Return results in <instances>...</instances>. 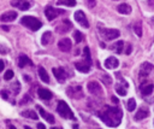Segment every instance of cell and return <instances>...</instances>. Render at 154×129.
Masks as SVG:
<instances>
[{"label": "cell", "instance_id": "obj_38", "mask_svg": "<svg viewBox=\"0 0 154 129\" xmlns=\"http://www.w3.org/2000/svg\"><path fill=\"white\" fill-rule=\"evenodd\" d=\"M4 68H5V63H4V60H0V71H3Z\"/></svg>", "mask_w": 154, "mask_h": 129}, {"label": "cell", "instance_id": "obj_26", "mask_svg": "<svg viewBox=\"0 0 154 129\" xmlns=\"http://www.w3.org/2000/svg\"><path fill=\"white\" fill-rule=\"evenodd\" d=\"M134 31H135V34H136L139 38L142 36V24H141V22L135 23V25H134Z\"/></svg>", "mask_w": 154, "mask_h": 129}, {"label": "cell", "instance_id": "obj_41", "mask_svg": "<svg viewBox=\"0 0 154 129\" xmlns=\"http://www.w3.org/2000/svg\"><path fill=\"white\" fill-rule=\"evenodd\" d=\"M1 52H3V53H5V52H6V50H5V47H4V46H1Z\"/></svg>", "mask_w": 154, "mask_h": 129}, {"label": "cell", "instance_id": "obj_17", "mask_svg": "<svg viewBox=\"0 0 154 129\" xmlns=\"http://www.w3.org/2000/svg\"><path fill=\"white\" fill-rule=\"evenodd\" d=\"M63 24H64L65 27H63V25L57 27V31H58V33H65V31H68V30L71 29V27H72L69 19H64V21H63Z\"/></svg>", "mask_w": 154, "mask_h": 129}, {"label": "cell", "instance_id": "obj_5", "mask_svg": "<svg viewBox=\"0 0 154 129\" xmlns=\"http://www.w3.org/2000/svg\"><path fill=\"white\" fill-rule=\"evenodd\" d=\"M65 11L64 10H60V9H54L52 6H47L46 10H45V15H46V18L48 21H53L55 17H58V15H63Z\"/></svg>", "mask_w": 154, "mask_h": 129}, {"label": "cell", "instance_id": "obj_15", "mask_svg": "<svg viewBox=\"0 0 154 129\" xmlns=\"http://www.w3.org/2000/svg\"><path fill=\"white\" fill-rule=\"evenodd\" d=\"M32 60H30L25 54H21L18 57V67L19 68H24L25 65H32Z\"/></svg>", "mask_w": 154, "mask_h": 129}, {"label": "cell", "instance_id": "obj_44", "mask_svg": "<svg viewBox=\"0 0 154 129\" xmlns=\"http://www.w3.org/2000/svg\"><path fill=\"white\" fill-rule=\"evenodd\" d=\"M9 129H16V127H13V125H9Z\"/></svg>", "mask_w": 154, "mask_h": 129}, {"label": "cell", "instance_id": "obj_2", "mask_svg": "<svg viewBox=\"0 0 154 129\" xmlns=\"http://www.w3.org/2000/svg\"><path fill=\"white\" fill-rule=\"evenodd\" d=\"M21 23H22L24 27L29 28L30 30H33V31H36V30H39V29L42 27V23H41L38 18H35V17H33V16H24V17L21 19Z\"/></svg>", "mask_w": 154, "mask_h": 129}, {"label": "cell", "instance_id": "obj_1", "mask_svg": "<svg viewBox=\"0 0 154 129\" xmlns=\"http://www.w3.org/2000/svg\"><path fill=\"white\" fill-rule=\"evenodd\" d=\"M123 113L122 110L118 108H111V106H106L105 111L100 113V118L102 119V122L110 127H117L119 125L120 121H122Z\"/></svg>", "mask_w": 154, "mask_h": 129}, {"label": "cell", "instance_id": "obj_24", "mask_svg": "<svg viewBox=\"0 0 154 129\" xmlns=\"http://www.w3.org/2000/svg\"><path fill=\"white\" fill-rule=\"evenodd\" d=\"M23 117H27V118H32V119H38L39 116L38 113H35V111H32V110H27V111H23L22 112Z\"/></svg>", "mask_w": 154, "mask_h": 129}, {"label": "cell", "instance_id": "obj_3", "mask_svg": "<svg viewBox=\"0 0 154 129\" xmlns=\"http://www.w3.org/2000/svg\"><path fill=\"white\" fill-rule=\"evenodd\" d=\"M57 111L58 113L63 117V118H68V119H74L75 116H74V112L71 111V109L68 106V104L63 100H60L58 103V106H57Z\"/></svg>", "mask_w": 154, "mask_h": 129}, {"label": "cell", "instance_id": "obj_46", "mask_svg": "<svg viewBox=\"0 0 154 129\" xmlns=\"http://www.w3.org/2000/svg\"><path fill=\"white\" fill-rule=\"evenodd\" d=\"M24 129H32V128H30V127H28V125H25V127H24Z\"/></svg>", "mask_w": 154, "mask_h": 129}, {"label": "cell", "instance_id": "obj_13", "mask_svg": "<svg viewBox=\"0 0 154 129\" xmlns=\"http://www.w3.org/2000/svg\"><path fill=\"white\" fill-rule=\"evenodd\" d=\"M16 18H17V13L15 11H7V12L1 15L0 21H1L3 23H5V22H13Z\"/></svg>", "mask_w": 154, "mask_h": 129}, {"label": "cell", "instance_id": "obj_47", "mask_svg": "<svg viewBox=\"0 0 154 129\" xmlns=\"http://www.w3.org/2000/svg\"><path fill=\"white\" fill-rule=\"evenodd\" d=\"M153 123H154V122H153Z\"/></svg>", "mask_w": 154, "mask_h": 129}, {"label": "cell", "instance_id": "obj_23", "mask_svg": "<svg viewBox=\"0 0 154 129\" xmlns=\"http://www.w3.org/2000/svg\"><path fill=\"white\" fill-rule=\"evenodd\" d=\"M52 41V33L51 31H46L43 33V35L41 36V44L42 45H48Z\"/></svg>", "mask_w": 154, "mask_h": 129}, {"label": "cell", "instance_id": "obj_7", "mask_svg": "<svg viewBox=\"0 0 154 129\" xmlns=\"http://www.w3.org/2000/svg\"><path fill=\"white\" fill-rule=\"evenodd\" d=\"M90 64H91V62H88L87 59H84L83 62H76L74 65H75V68L78 71H81V73H88L90 70Z\"/></svg>", "mask_w": 154, "mask_h": 129}, {"label": "cell", "instance_id": "obj_45", "mask_svg": "<svg viewBox=\"0 0 154 129\" xmlns=\"http://www.w3.org/2000/svg\"><path fill=\"white\" fill-rule=\"evenodd\" d=\"M51 129H61V128H59V127H52Z\"/></svg>", "mask_w": 154, "mask_h": 129}, {"label": "cell", "instance_id": "obj_39", "mask_svg": "<svg viewBox=\"0 0 154 129\" xmlns=\"http://www.w3.org/2000/svg\"><path fill=\"white\" fill-rule=\"evenodd\" d=\"M38 129H46V127L42 123H38Z\"/></svg>", "mask_w": 154, "mask_h": 129}, {"label": "cell", "instance_id": "obj_25", "mask_svg": "<svg viewBox=\"0 0 154 129\" xmlns=\"http://www.w3.org/2000/svg\"><path fill=\"white\" fill-rule=\"evenodd\" d=\"M57 5H64V6H75L76 5V0H58Z\"/></svg>", "mask_w": 154, "mask_h": 129}, {"label": "cell", "instance_id": "obj_31", "mask_svg": "<svg viewBox=\"0 0 154 129\" xmlns=\"http://www.w3.org/2000/svg\"><path fill=\"white\" fill-rule=\"evenodd\" d=\"M114 46H116V47H114L116 52H117V53H122V52H123V47H124V42H123V41H118Z\"/></svg>", "mask_w": 154, "mask_h": 129}, {"label": "cell", "instance_id": "obj_30", "mask_svg": "<svg viewBox=\"0 0 154 129\" xmlns=\"http://www.w3.org/2000/svg\"><path fill=\"white\" fill-rule=\"evenodd\" d=\"M74 38H75V40H76V42L78 44V42H81L82 40H83V34L81 33V31H78V30H76L75 33H74Z\"/></svg>", "mask_w": 154, "mask_h": 129}, {"label": "cell", "instance_id": "obj_18", "mask_svg": "<svg viewBox=\"0 0 154 129\" xmlns=\"http://www.w3.org/2000/svg\"><path fill=\"white\" fill-rule=\"evenodd\" d=\"M118 12L119 13H123V15H129L131 12V6L128 5V4H120L118 7H117Z\"/></svg>", "mask_w": 154, "mask_h": 129}, {"label": "cell", "instance_id": "obj_37", "mask_svg": "<svg viewBox=\"0 0 154 129\" xmlns=\"http://www.w3.org/2000/svg\"><path fill=\"white\" fill-rule=\"evenodd\" d=\"M1 96H3V99H7L9 96H7V92L6 90H1Z\"/></svg>", "mask_w": 154, "mask_h": 129}, {"label": "cell", "instance_id": "obj_33", "mask_svg": "<svg viewBox=\"0 0 154 129\" xmlns=\"http://www.w3.org/2000/svg\"><path fill=\"white\" fill-rule=\"evenodd\" d=\"M12 77H13V71H12V70H7V71L5 73V75H4V79H5L6 81L11 80Z\"/></svg>", "mask_w": 154, "mask_h": 129}, {"label": "cell", "instance_id": "obj_28", "mask_svg": "<svg viewBox=\"0 0 154 129\" xmlns=\"http://www.w3.org/2000/svg\"><path fill=\"white\" fill-rule=\"evenodd\" d=\"M127 108H128L129 111H134L135 108H136V100H135L134 98L129 99V100H128V104H127Z\"/></svg>", "mask_w": 154, "mask_h": 129}, {"label": "cell", "instance_id": "obj_9", "mask_svg": "<svg viewBox=\"0 0 154 129\" xmlns=\"http://www.w3.org/2000/svg\"><path fill=\"white\" fill-rule=\"evenodd\" d=\"M66 93L71 98H81L82 96V87L81 86H71L68 88Z\"/></svg>", "mask_w": 154, "mask_h": 129}, {"label": "cell", "instance_id": "obj_27", "mask_svg": "<svg viewBox=\"0 0 154 129\" xmlns=\"http://www.w3.org/2000/svg\"><path fill=\"white\" fill-rule=\"evenodd\" d=\"M152 69H153L152 64H149V63H144V64H142L141 73H143V71H144V76H147V75H148V73H149V71H152Z\"/></svg>", "mask_w": 154, "mask_h": 129}, {"label": "cell", "instance_id": "obj_19", "mask_svg": "<svg viewBox=\"0 0 154 129\" xmlns=\"http://www.w3.org/2000/svg\"><path fill=\"white\" fill-rule=\"evenodd\" d=\"M146 117H148V110L144 109V108H141L137 111V113H135V119L136 121H141V119H143Z\"/></svg>", "mask_w": 154, "mask_h": 129}, {"label": "cell", "instance_id": "obj_21", "mask_svg": "<svg viewBox=\"0 0 154 129\" xmlns=\"http://www.w3.org/2000/svg\"><path fill=\"white\" fill-rule=\"evenodd\" d=\"M39 76H40V79H41L45 83H48V82H49V76H48L47 71H46L42 67H39Z\"/></svg>", "mask_w": 154, "mask_h": 129}, {"label": "cell", "instance_id": "obj_4", "mask_svg": "<svg viewBox=\"0 0 154 129\" xmlns=\"http://www.w3.org/2000/svg\"><path fill=\"white\" fill-rule=\"evenodd\" d=\"M99 30H100V34H101V36L105 39V40H114V39H117L119 35H120V33H119V30H117V29H108V28H99Z\"/></svg>", "mask_w": 154, "mask_h": 129}, {"label": "cell", "instance_id": "obj_36", "mask_svg": "<svg viewBox=\"0 0 154 129\" xmlns=\"http://www.w3.org/2000/svg\"><path fill=\"white\" fill-rule=\"evenodd\" d=\"M131 50H133V46L131 45H128L127 46V50H125V54H130L131 53Z\"/></svg>", "mask_w": 154, "mask_h": 129}, {"label": "cell", "instance_id": "obj_10", "mask_svg": "<svg viewBox=\"0 0 154 129\" xmlns=\"http://www.w3.org/2000/svg\"><path fill=\"white\" fill-rule=\"evenodd\" d=\"M87 88H88V90H89L91 94H94V95H99V94L102 93V89H101L100 85H99L98 82H95V81L89 82L88 86H87Z\"/></svg>", "mask_w": 154, "mask_h": 129}, {"label": "cell", "instance_id": "obj_6", "mask_svg": "<svg viewBox=\"0 0 154 129\" xmlns=\"http://www.w3.org/2000/svg\"><path fill=\"white\" fill-rule=\"evenodd\" d=\"M75 19H76V22H77L81 27H83V28H85V29L89 28V23H88L87 17H85V15H84L83 11L80 10V11L75 12Z\"/></svg>", "mask_w": 154, "mask_h": 129}, {"label": "cell", "instance_id": "obj_16", "mask_svg": "<svg viewBox=\"0 0 154 129\" xmlns=\"http://www.w3.org/2000/svg\"><path fill=\"white\" fill-rule=\"evenodd\" d=\"M38 94H39V98H41L43 100H48V99L52 98V93L48 89H45V88H39Z\"/></svg>", "mask_w": 154, "mask_h": 129}, {"label": "cell", "instance_id": "obj_12", "mask_svg": "<svg viewBox=\"0 0 154 129\" xmlns=\"http://www.w3.org/2000/svg\"><path fill=\"white\" fill-rule=\"evenodd\" d=\"M53 74L55 76V79L59 81V82H64L66 80V73L63 68H53Z\"/></svg>", "mask_w": 154, "mask_h": 129}, {"label": "cell", "instance_id": "obj_35", "mask_svg": "<svg viewBox=\"0 0 154 129\" xmlns=\"http://www.w3.org/2000/svg\"><path fill=\"white\" fill-rule=\"evenodd\" d=\"M87 3H88V6L90 9H93L97 5V0H87Z\"/></svg>", "mask_w": 154, "mask_h": 129}, {"label": "cell", "instance_id": "obj_42", "mask_svg": "<svg viewBox=\"0 0 154 129\" xmlns=\"http://www.w3.org/2000/svg\"><path fill=\"white\" fill-rule=\"evenodd\" d=\"M72 128H74V129H80V128H78V125H77V124H74V127H72Z\"/></svg>", "mask_w": 154, "mask_h": 129}, {"label": "cell", "instance_id": "obj_29", "mask_svg": "<svg viewBox=\"0 0 154 129\" xmlns=\"http://www.w3.org/2000/svg\"><path fill=\"white\" fill-rule=\"evenodd\" d=\"M116 90L119 95H127V87H122L120 85L116 86Z\"/></svg>", "mask_w": 154, "mask_h": 129}, {"label": "cell", "instance_id": "obj_43", "mask_svg": "<svg viewBox=\"0 0 154 129\" xmlns=\"http://www.w3.org/2000/svg\"><path fill=\"white\" fill-rule=\"evenodd\" d=\"M3 29H4V30H9V28H7L6 25H3Z\"/></svg>", "mask_w": 154, "mask_h": 129}, {"label": "cell", "instance_id": "obj_22", "mask_svg": "<svg viewBox=\"0 0 154 129\" xmlns=\"http://www.w3.org/2000/svg\"><path fill=\"white\" fill-rule=\"evenodd\" d=\"M153 89H154V85H153V83H147V85H144V87L141 86V90H142V94H143V95H149V94H152Z\"/></svg>", "mask_w": 154, "mask_h": 129}, {"label": "cell", "instance_id": "obj_40", "mask_svg": "<svg viewBox=\"0 0 154 129\" xmlns=\"http://www.w3.org/2000/svg\"><path fill=\"white\" fill-rule=\"evenodd\" d=\"M112 102L113 103H118V99L116 98V96H112Z\"/></svg>", "mask_w": 154, "mask_h": 129}, {"label": "cell", "instance_id": "obj_20", "mask_svg": "<svg viewBox=\"0 0 154 129\" xmlns=\"http://www.w3.org/2000/svg\"><path fill=\"white\" fill-rule=\"evenodd\" d=\"M38 110H39V112L41 113V116L47 121V122H49V123H54V117L52 116V115H49V113H47L41 106H38Z\"/></svg>", "mask_w": 154, "mask_h": 129}, {"label": "cell", "instance_id": "obj_8", "mask_svg": "<svg viewBox=\"0 0 154 129\" xmlns=\"http://www.w3.org/2000/svg\"><path fill=\"white\" fill-rule=\"evenodd\" d=\"M11 5L13 7H17L22 11H27L30 9V4L27 1V0H11Z\"/></svg>", "mask_w": 154, "mask_h": 129}, {"label": "cell", "instance_id": "obj_11", "mask_svg": "<svg viewBox=\"0 0 154 129\" xmlns=\"http://www.w3.org/2000/svg\"><path fill=\"white\" fill-rule=\"evenodd\" d=\"M71 40L68 39V38H64V39H61L59 42H58V47L60 51H63V52H69L71 50Z\"/></svg>", "mask_w": 154, "mask_h": 129}, {"label": "cell", "instance_id": "obj_14", "mask_svg": "<svg viewBox=\"0 0 154 129\" xmlns=\"http://www.w3.org/2000/svg\"><path fill=\"white\" fill-rule=\"evenodd\" d=\"M119 65V60L116 57H110L105 60V67L107 69H116Z\"/></svg>", "mask_w": 154, "mask_h": 129}, {"label": "cell", "instance_id": "obj_32", "mask_svg": "<svg viewBox=\"0 0 154 129\" xmlns=\"http://www.w3.org/2000/svg\"><path fill=\"white\" fill-rule=\"evenodd\" d=\"M83 56H84V59H87L88 62H91V60H90V50H89L88 46H85V47L83 48Z\"/></svg>", "mask_w": 154, "mask_h": 129}, {"label": "cell", "instance_id": "obj_34", "mask_svg": "<svg viewBox=\"0 0 154 129\" xmlns=\"http://www.w3.org/2000/svg\"><path fill=\"white\" fill-rule=\"evenodd\" d=\"M101 80H102L104 83H107V85H111V83H112V80H111L110 76H102Z\"/></svg>", "mask_w": 154, "mask_h": 129}]
</instances>
